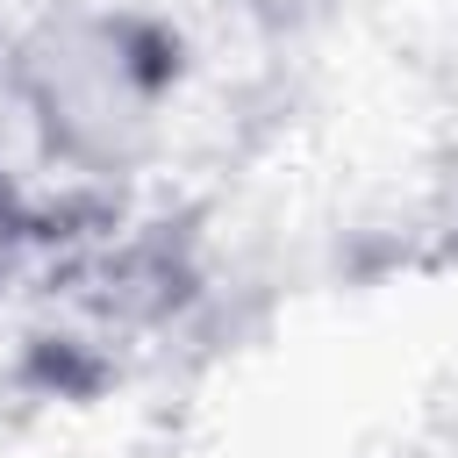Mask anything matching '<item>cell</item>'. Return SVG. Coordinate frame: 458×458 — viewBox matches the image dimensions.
Listing matches in <instances>:
<instances>
[{"label":"cell","instance_id":"obj_1","mask_svg":"<svg viewBox=\"0 0 458 458\" xmlns=\"http://www.w3.org/2000/svg\"><path fill=\"white\" fill-rule=\"evenodd\" d=\"M7 229H14V208H7V186H0V250H7Z\"/></svg>","mask_w":458,"mask_h":458}]
</instances>
